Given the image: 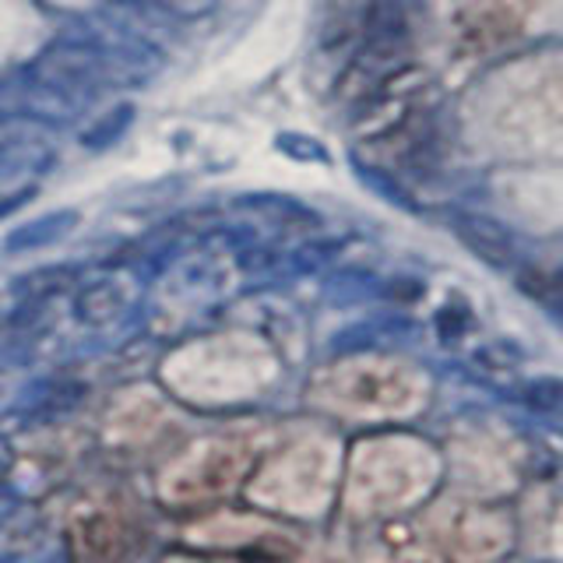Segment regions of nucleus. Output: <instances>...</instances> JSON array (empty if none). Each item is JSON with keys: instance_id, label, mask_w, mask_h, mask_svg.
<instances>
[{"instance_id": "nucleus-2", "label": "nucleus", "mask_w": 563, "mask_h": 563, "mask_svg": "<svg viewBox=\"0 0 563 563\" xmlns=\"http://www.w3.org/2000/svg\"><path fill=\"white\" fill-rule=\"evenodd\" d=\"M448 229L465 251H472V257H479L486 264V268L515 272L525 261L521 240L510 233L504 222L483 216V211H468V208L448 211Z\"/></svg>"}, {"instance_id": "nucleus-6", "label": "nucleus", "mask_w": 563, "mask_h": 563, "mask_svg": "<svg viewBox=\"0 0 563 563\" xmlns=\"http://www.w3.org/2000/svg\"><path fill=\"white\" fill-rule=\"evenodd\" d=\"M128 307V289L117 278H99L75 296V317L85 328H106Z\"/></svg>"}, {"instance_id": "nucleus-11", "label": "nucleus", "mask_w": 563, "mask_h": 563, "mask_svg": "<svg viewBox=\"0 0 563 563\" xmlns=\"http://www.w3.org/2000/svg\"><path fill=\"white\" fill-rule=\"evenodd\" d=\"M120 4L137 8L145 14H163L173 22H201L205 14L219 8V0H120Z\"/></svg>"}, {"instance_id": "nucleus-16", "label": "nucleus", "mask_w": 563, "mask_h": 563, "mask_svg": "<svg viewBox=\"0 0 563 563\" xmlns=\"http://www.w3.org/2000/svg\"><path fill=\"white\" fill-rule=\"evenodd\" d=\"M550 317H556V321L563 324V296L550 299Z\"/></svg>"}, {"instance_id": "nucleus-1", "label": "nucleus", "mask_w": 563, "mask_h": 563, "mask_svg": "<svg viewBox=\"0 0 563 563\" xmlns=\"http://www.w3.org/2000/svg\"><path fill=\"white\" fill-rule=\"evenodd\" d=\"M163 70V53L128 32H67L32 60L35 88L60 99H92L113 88H145Z\"/></svg>"}, {"instance_id": "nucleus-13", "label": "nucleus", "mask_w": 563, "mask_h": 563, "mask_svg": "<svg viewBox=\"0 0 563 563\" xmlns=\"http://www.w3.org/2000/svg\"><path fill=\"white\" fill-rule=\"evenodd\" d=\"M275 148L282 155L296 158V163H331V152L321 145V141H313L310 134H292V131H286V134L275 137Z\"/></svg>"}, {"instance_id": "nucleus-10", "label": "nucleus", "mask_w": 563, "mask_h": 563, "mask_svg": "<svg viewBox=\"0 0 563 563\" xmlns=\"http://www.w3.org/2000/svg\"><path fill=\"white\" fill-rule=\"evenodd\" d=\"M134 123V106L131 102H120V106H110L102 117L92 120V128H88L81 134V145L85 148H110L113 141L123 137V131H128Z\"/></svg>"}, {"instance_id": "nucleus-5", "label": "nucleus", "mask_w": 563, "mask_h": 563, "mask_svg": "<svg viewBox=\"0 0 563 563\" xmlns=\"http://www.w3.org/2000/svg\"><path fill=\"white\" fill-rule=\"evenodd\" d=\"M78 225V211L75 208H57V211H46L35 222L25 225H14L8 240H4V251L8 254H32V251H43V246H53L57 240H64L70 229Z\"/></svg>"}, {"instance_id": "nucleus-9", "label": "nucleus", "mask_w": 563, "mask_h": 563, "mask_svg": "<svg viewBox=\"0 0 563 563\" xmlns=\"http://www.w3.org/2000/svg\"><path fill=\"white\" fill-rule=\"evenodd\" d=\"M384 282L387 278L374 272L345 268L328 278V296L339 299V303H369V299H384Z\"/></svg>"}, {"instance_id": "nucleus-4", "label": "nucleus", "mask_w": 563, "mask_h": 563, "mask_svg": "<svg viewBox=\"0 0 563 563\" xmlns=\"http://www.w3.org/2000/svg\"><path fill=\"white\" fill-rule=\"evenodd\" d=\"M81 398V387L78 384H67V380H40V384H29L22 398L11 405V416L14 419H25L29 427L32 422H49L57 419L60 412H67L70 405H78Z\"/></svg>"}, {"instance_id": "nucleus-14", "label": "nucleus", "mask_w": 563, "mask_h": 563, "mask_svg": "<svg viewBox=\"0 0 563 563\" xmlns=\"http://www.w3.org/2000/svg\"><path fill=\"white\" fill-rule=\"evenodd\" d=\"M468 328H472V310L468 307H444L437 313V339L440 342H448V345H454V342H462L465 334H468Z\"/></svg>"}, {"instance_id": "nucleus-8", "label": "nucleus", "mask_w": 563, "mask_h": 563, "mask_svg": "<svg viewBox=\"0 0 563 563\" xmlns=\"http://www.w3.org/2000/svg\"><path fill=\"white\" fill-rule=\"evenodd\" d=\"M416 328H409L405 321H398V317H377V321H360L352 328H342L339 334L331 339V349L334 352H363V349H380L387 342H405Z\"/></svg>"}, {"instance_id": "nucleus-3", "label": "nucleus", "mask_w": 563, "mask_h": 563, "mask_svg": "<svg viewBox=\"0 0 563 563\" xmlns=\"http://www.w3.org/2000/svg\"><path fill=\"white\" fill-rule=\"evenodd\" d=\"M53 128L35 113L0 110V163H49Z\"/></svg>"}, {"instance_id": "nucleus-7", "label": "nucleus", "mask_w": 563, "mask_h": 563, "mask_svg": "<svg viewBox=\"0 0 563 563\" xmlns=\"http://www.w3.org/2000/svg\"><path fill=\"white\" fill-rule=\"evenodd\" d=\"M510 391H515L525 412H532L545 427L563 433V377H528L518 380Z\"/></svg>"}, {"instance_id": "nucleus-15", "label": "nucleus", "mask_w": 563, "mask_h": 563, "mask_svg": "<svg viewBox=\"0 0 563 563\" xmlns=\"http://www.w3.org/2000/svg\"><path fill=\"white\" fill-rule=\"evenodd\" d=\"M32 198H35V187H32V184H29V187H22V190L4 194V198H0V222H4L8 216H14V211H22Z\"/></svg>"}, {"instance_id": "nucleus-12", "label": "nucleus", "mask_w": 563, "mask_h": 563, "mask_svg": "<svg viewBox=\"0 0 563 563\" xmlns=\"http://www.w3.org/2000/svg\"><path fill=\"white\" fill-rule=\"evenodd\" d=\"M352 173H356L369 190H377L384 201H391L395 208H401V211H416V208H419V205L409 198V190H405L391 173H384V169H377V166H366L363 158H356V155H352Z\"/></svg>"}]
</instances>
